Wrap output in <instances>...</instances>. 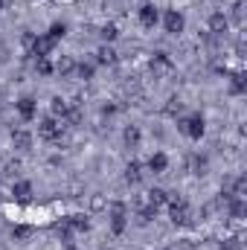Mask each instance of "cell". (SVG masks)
Masks as SVG:
<instances>
[{"mask_svg":"<svg viewBox=\"0 0 247 250\" xmlns=\"http://www.w3.org/2000/svg\"><path fill=\"white\" fill-rule=\"evenodd\" d=\"M38 134L44 140H59L64 134V123H59V120H41L38 123Z\"/></svg>","mask_w":247,"mask_h":250,"instance_id":"6da1fadb","label":"cell"},{"mask_svg":"<svg viewBox=\"0 0 247 250\" xmlns=\"http://www.w3.org/2000/svg\"><path fill=\"white\" fill-rule=\"evenodd\" d=\"M178 128L184 131L186 137H192V140H201V134H204V120L201 117H189V120H181Z\"/></svg>","mask_w":247,"mask_h":250,"instance_id":"7a4b0ae2","label":"cell"},{"mask_svg":"<svg viewBox=\"0 0 247 250\" xmlns=\"http://www.w3.org/2000/svg\"><path fill=\"white\" fill-rule=\"evenodd\" d=\"M29 50H32V56H38V59H47V56L56 50V41H53L50 35H41V38H35V41H32V47H29Z\"/></svg>","mask_w":247,"mask_h":250,"instance_id":"3957f363","label":"cell"},{"mask_svg":"<svg viewBox=\"0 0 247 250\" xmlns=\"http://www.w3.org/2000/svg\"><path fill=\"white\" fill-rule=\"evenodd\" d=\"M166 32H172V35H178V32H184V15L181 12H166Z\"/></svg>","mask_w":247,"mask_h":250,"instance_id":"277c9868","label":"cell"},{"mask_svg":"<svg viewBox=\"0 0 247 250\" xmlns=\"http://www.w3.org/2000/svg\"><path fill=\"white\" fill-rule=\"evenodd\" d=\"M140 23H143L145 29H151V26L157 23V9H154L151 3H145V6L140 9Z\"/></svg>","mask_w":247,"mask_h":250,"instance_id":"5b68a950","label":"cell"},{"mask_svg":"<svg viewBox=\"0 0 247 250\" xmlns=\"http://www.w3.org/2000/svg\"><path fill=\"white\" fill-rule=\"evenodd\" d=\"M172 221H175V224H189V221H192V209L186 207V201L178 204V207H172Z\"/></svg>","mask_w":247,"mask_h":250,"instance_id":"8992f818","label":"cell"},{"mask_svg":"<svg viewBox=\"0 0 247 250\" xmlns=\"http://www.w3.org/2000/svg\"><path fill=\"white\" fill-rule=\"evenodd\" d=\"M209 29H212L215 35L227 32V29H230V18H227V15H221V12H218V15H212V18H209Z\"/></svg>","mask_w":247,"mask_h":250,"instance_id":"52a82bcc","label":"cell"},{"mask_svg":"<svg viewBox=\"0 0 247 250\" xmlns=\"http://www.w3.org/2000/svg\"><path fill=\"white\" fill-rule=\"evenodd\" d=\"M12 198H18L21 204H26V201L32 198V187H29L26 181H18V184L12 187Z\"/></svg>","mask_w":247,"mask_h":250,"instance_id":"ba28073f","label":"cell"},{"mask_svg":"<svg viewBox=\"0 0 247 250\" xmlns=\"http://www.w3.org/2000/svg\"><path fill=\"white\" fill-rule=\"evenodd\" d=\"M12 146L26 151V148L32 146V134H29V131H12Z\"/></svg>","mask_w":247,"mask_h":250,"instance_id":"9c48e42d","label":"cell"},{"mask_svg":"<svg viewBox=\"0 0 247 250\" xmlns=\"http://www.w3.org/2000/svg\"><path fill=\"white\" fill-rule=\"evenodd\" d=\"M18 114H21L23 120H32V117H35V99L23 96V99L18 102Z\"/></svg>","mask_w":247,"mask_h":250,"instance_id":"30bf717a","label":"cell"},{"mask_svg":"<svg viewBox=\"0 0 247 250\" xmlns=\"http://www.w3.org/2000/svg\"><path fill=\"white\" fill-rule=\"evenodd\" d=\"M166 166H169V160H166V154H151V160H148V169L151 172H166Z\"/></svg>","mask_w":247,"mask_h":250,"instance_id":"8fae6325","label":"cell"},{"mask_svg":"<svg viewBox=\"0 0 247 250\" xmlns=\"http://www.w3.org/2000/svg\"><path fill=\"white\" fill-rule=\"evenodd\" d=\"M145 195H148V207L157 209V207L166 204V195H169V192H163V189H151V192H145Z\"/></svg>","mask_w":247,"mask_h":250,"instance_id":"7c38bea8","label":"cell"},{"mask_svg":"<svg viewBox=\"0 0 247 250\" xmlns=\"http://www.w3.org/2000/svg\"><path fill=\"white\" fill-rule=\"evenodd\" d=\"M143 178V166L140 163H128V169H125V181L128 184H137Z\"/></svg>","mask_w":247,"mask_h":250,"instance_id":"4fadbf2b","label":"cell"},{"mask_svg":"<svg viewBox=\"0 0 247 250\" xmlns=\"http://www.w3.org/2000/svg\"><path fill=\"white\" fill-rule=\"evenodd\" d=\"M96 62H99V64H114V62H117V53H114L111 47H99V53H96Z\"/></svg>","mask_w":247,"mask_h":250,"instance_id":"5bb4252c","label":"cell"},{"mask_svg":"<svg viewBox=\"0 0 247 250\" xmlns=\"http://www.w3.org/2000/svg\"><path fill=\"white\" fill-rule=\"evenodd\" d=\"M56 70H59L62 76H67V73H73V70H76V62H73L70 56H62V59H59V64H56Z\"/></svg>","mask_w":247,"mask_h":250,"instance_id":"9a60e30c","label":"cell"},{"mask_svg":"<svg viewBox=\"0 0 247 250\" xmlns=\"http://www.w3.org/2000/svg\"><path fill=\"white\" fill-rule=\"evenodd\" d=\"M67 224H70V230H79V233H82V230H87V227H90V221H87V218H84V215H73V218H70V221H67Z\"/></svg>","mask_w":247,"mask_h":250,"instance_id":"2e32d148","label":"cell"},{"mask_svg":"<svg viewBox=\"0 0 247 250\" xmlns=\"http://www.w3.org/2000/svg\"><path fill=\"white\" fill-rule=\"evenodd\" d=\"M123 137H125V143H128V146H137V143H140V128H137V125H128Z\"/></svg>","mask_w":247,"mask_h":250,"instance_id":"e0dca14e","label":"cell"},{"mask_svg":"<svg viewBox=\"0 0 247 250\" xmlns=\"http://www.w3.org/2000/svg\"><path fill=\"white\" fill-rule=\"evenodd\" d=\"M67 108H70V102H67V99H62V96H56V99H53V114H56V117H62V120H64Z\"/></svg>","mask_w":247,"mask_h":250,"instance_id":"ac0fdd59","label":"cell"},{"mask_svg":"<svg viewBox=\"0 0 247 250\" xmlns=\"http://www.w3.org/2000/svg\"><path fill=\"white\" fill-rule=\"evenodd\" d=\"M230 90H233L236 96H239V93H245V76H242V73H236V76H233V84H230Z\"/></svg>","mask_w":247,"mask_h":250,"instance_id":"d6986e66","label":"cell"},{"mask_svg":"<svg viewBox=\"0 0 247 250\" xmlns=\"http://www.w3.org/2000/svg\"><path fill=\"white\" fill-rule=\"evenodd\" d=\"M18 172H21V163H18V160H9V163L3 166V175H6V178H15Z\"/></svg>","mask_w":247,"mask_h":250,"instance_id":"ffe728a7","label":"cell"},{"mask_svg":"<svg viewBox=\"0 0 247 250\" xmlns=\"http://www.w3.org/2000/svg\"><path fill=\"white\" fill-rule=\"evenodd\" d=\"M64 32H67V26H64V23H53V26H50V38H53V41L64 38Z\"/></svg>","mask_w":247,"mask_h":250,"instance_id":"44dd1931","label":"cell"},{"mask_svg":"<svg viewBox=\"0 0 247 250\" xmlns=\"http://www.w3.org/2000/svg\"><path fill=\"white\" fill-rule=\"evenodd\" d=\"M35 67H38V73H41V76H50V73L56 70V67L47 62V59H38V62H35Z\"/></svg>","mask_w":247,"mask_h":250,"instance_id":"7402d4cb","label":"cell"},{"mask_svg":"<svg viewBox=\"0 0 247 250\" xmlns=\"http://www.w3.org/2000/svg\"><path fill=\"white\" fill-rule=\"evenodd\" d=\"M105 207H108V204H105L102 195H93V198H90V209H93V212H102Z\"/></svg>","mask_w":247,"mask_h":250,"instance_id":"603a6c76","label":"cell"},{"mask_svg":"<svg viewBox=\"0 0 247 250\" xmlns=\"http://www.w3.org/2000/svg\"><path fill=\"white\" fill-rule=\"evenodd\" d=\"M79 76H82V79H84V82H90V79H93V64H79Z\"/></svg>","mask_w":247,"mask_h":250,"instance_id":"cb8c5ba5","label":"cell"},{"mask_svg":"<svg viewBox=\"0 0 247 250\" xmlns=\"http://www.w3.org/2000/svg\"><path fill=\"white\" fill-rule=\"evenodd\" d=\"M102 38H108V41H114V38H117V26H114V23H108V26H102Z\"/></svg>","mask_w":247,"mask_h":250,"instance_id":"d4e9b609","label":"cell"},{"mask_svg":"<svg viewBox=\"0 0 247 250\" xmlns=\"http://www.w3.org/2000/svg\"><path fill=\"white\" fill-rule=\"evenodd\" d=\"M181 108H184L181 99H169V108H166V111H169V114H181Z\"/></svg>","mask_w":247,"mask_h":250,"instance_id":"484cf974","label":"cell"},{"mask_svg":"<svg viewBox=\"0 0 247 250\" xmlns=\"http://www.w3.org/2000/svg\"><path fill=\"white\" fill-rule=\"evenodd\" d=\"M233 18L242 23V18H245V6H242V3H236V6H233Z\"/></svg>","mask_w":247,"mask_h":250,"instance_id":"4316f807","label":"cell"},{"mask_svg":"<svg viewBox=\"0 0 247 250\" xmlns=\"http://www.w3.org/2000/svg\"><path fill=\"white\" fill-rule=\"evenodd\" d=\"M12 236H15V239H26V236H29V227H15Z\"/></svg>","mask_w":247,"mask_h":250,"instance_id":"83f0119b","label":"cell"},{"mask_svg":"<svg viewBox=\"0 0 247 250\" xmlns=\"http://www.w3.org/2000/svg\"><path fill=\"white\" fill-rule=\"evenodd\" d=\"M82 192V184H70V195H79Z\"/></svg>","mask_w":247,"mask_h":250,"instance_id":"f1b7e54d","label":"cell"},{"mask_svg":"<svg viewBox=\"0 0 247 250\" xmlns=\"http://www.w3.org/2000/svg\"><path fill=\"white\" fill-rule=\"evenodd\" d=\"M3 6H6V0H0V9H3Z\"/></svg>","mask_w":247,"mask_h":250,"instance_id":"f546056e","label":"cell"}]
</instances>
